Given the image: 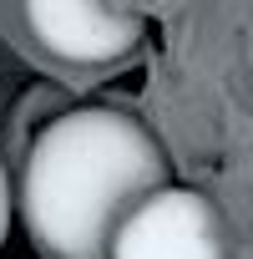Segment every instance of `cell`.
<instances>
[{
	"mask_svg": "<svg viewBox=\"0 0 253 259\" xmlns=\"http://www.w3.org/2000/svg\"><path fill=\"white\" fill-rule=\"evenodd\" d=\"M157 188L167 158L147 127L121 107H76L31 143L21 213L51 259H111L116 229Z\"/></svg>",
	"mask_w": 253,
	"mask_h": 259,
	"instance_id": "obj_1",
	"label": "cell"
},
{
	"mask_svg": "<svg viewBox=\"0 0 253 259\" xmlns=\"http://www.w3.org/2000/svg\"><path fill=\"white\" fill-rule=\"evenodd\" d=\"M111 259H228V234L203 193L157 188L116 229Z\"/></svg>",
	"mask_w": 253,
	"mask_h": 259,
	"instance_id": "obj_2",
	"label": "cell"
},
{
	"mask_svg": "<svg viewBox=\"0 0 253 259\" xmlns=\"http://www.w3.org/2000/svg\"><path fill=\"white\" fill-rule=\"evenodd\" d=\"M21 11L31 36L71 66H106L142 36V26L111 0H21Z\"/></svg>",
	"mask_w": 253,
	"mask_h": 259,
	"instance_id": "obj_3",
	"label": "cell"
},
{
	"mask_svg": "<svg viewBox=\"0 0 253 259\" xmlns=\"http://www.w3.org/2000/svg\"><path fill=\"white\" fill-rule=\"evenodd\" d=\"M11 234V178H6V163H0V244Z\"/></svg>",
	"mask_w": 253,
	"mask_h": 259,
	"instance_id": "obj_4",
	"label": "cell"
},
{
	"mask_svg": "<svg viewBox=\"0 0 253 259\" xmlns=\"http://www.w3.org/2000/svg\"><path fill=\"white\" fill-rule=\"evenodd\" d=\"M248 66H253V46H248Z\"/></svg>",
	"mask_w": 253,
	"mask_h": 259,
	"instance_id": "obj_5",
	"label": "cell"
}]
</instances>
